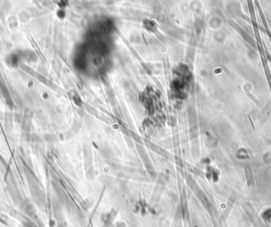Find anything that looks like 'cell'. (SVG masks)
I'll use <instances>...</instances> for the list:
<instances>
[{
	"mask_svg": "<svg viewBox=\"0 0 271 227\" xmlns=\"http://www.w3.org/2000/svg\"><path fill=\"white\" fill-rule=\"evenodd\" d=\"M24 211H25V213L29 215V216H33L36 213V209L34 206L33 205V204H30V203H28V204H26L25 206V209H24Z\"/></svg>",
	"mask_w": 271,
	"mask_h": 227,
	"instance_id": "cell-1",
	"label": "cell"
},
{
	"mask_svg": "<svg viewBox=\"0 0 271 227\" xmlns=\"http://www.w3.org/2000/svg\"><path fill=\"white\" fill-rule=\"evenodd\" d=\"M24 226H25V227H35L34 224L31 222H24Z\"/></svg>",
	"mask_w": 271,
	"mask_h": 227,
	"instance_id": "cell-2",
	"label": "cell"
}]
</instances>
